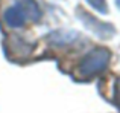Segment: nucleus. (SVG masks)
Masks as SVG:
<instances>
[{
  "label": "nucleus",
  "mask_w": 120,
  "mask_h": 113,
  "mask_svg": "<svg viewBox=\"0 0 120 113\" xmlns=\"http://www.w3.org/2000/svg\"><path fill=\"white\" fill-rule=\"evenodd\" d=\"M111 60V52L108 48L103 46H97V48L91 49L87 55H84V58L79 61L76 67L78 77L81 78H91L96 75L102 73L109 64Z\"/></svg>",
  "instance_id": "obj_1"
},
{
  "label": "nucleus",
  "mask_w": 120,
  "mask_h": 113,
  "mask_svg": "<svg viewBox=\"0 0 120 113\" xmlns=\"http://www.w3.org/2000/svg\"><path fill=\"white\" fill-rule=\"evenodd\" d=\"M78 17H79V20L82 21V24H84L88 31H91L94 35H97L99 38L106 40V38H111L116 34V29H114L112 24L106 23V21L97 20V18H94L91 14H88L87 11L78 9Z\"/></svg>",
  "instance_id": "obj_2"
},
{
  "label": "nucleus",
  "mask_w": 120,
  "mask_h": 113,
  "mask_svg": "<svg viewBox=\"0 0 120 113\" xmlns=\"http://www.w3.org/2000/svg\"><path fill=\"white\" fill-rule=\"evenodd\" d=\"M3 20L9 28H23L24 24L29 21V17L26 15V12L23 11L20 5L15 3L14 6H9L8 9H5L3 12Z\"/></svg>",
  "instance_id": "obj_3"
},
{
  "label": "nucleus",
  "mask_w": 120,
  "mask_h": 113,
  "mask_svg": "<svg viewBox=\"0 0 120 113\" xmlns=\"http://www.w3.org/2000/svg\"><path fill=\"white\" fill-rule=\"evenodd\" d=\"M34 48H35L34 44L26 43L24 40H21L20 37H11V40H9V51H6V52H8V54H12V58H14V55L27 56V55H30V52H32Z\"/></svg>",
  "instance_id": "obj_4"
},
{
  "label": "nucleus",
  "mask_w": 120,
  "mask_h": 113,
  "mask_svg": "<svg viewBox=\"0 0 120 113\" xmlns=\"http://www.w3.org/2000/svg\"><path fill=\"white\" fill-rule=\"evenodd\" d=\"M15 3L23 8V11L29 17V21H38L41 18V9L35 0H15Z\"/></svg>",
  "instance_id": "obj_5"
},
{
  "label": "nucleus",
  "mask_w": 120,
  "mask_h": 113,
  "mask_svg": "<svg viewBox=\"0 0 120 113\" xmlns=\"http://www.w3.org/2000/svg\"><path fill=\"white\" fill-rule=\"evenodd\" d=\"M50 43L55 46H64L73 43V38H78L76 32H65V31H55L50 34Z\"/></svg>",
  "instance_id": "obj_6"
},
{
  "label": "nucleus",
  "mask_w": 120,
  "mask_h": 113,
  "mask_svg": "<svg viewBox=\"0 0 120 113\" xmlns=\"http://www.w3.org/2000/svg\"><path fill=\"white\" fill-rule=\"evenodd\" d=\"M87 3L91 6L93 9H96L99 14H108V5L106 0H87Z\"/></svg>",
  "instance_id": "obj_7"
},
{
  "label": "nucleus",
  "mask_w": 120,
  "mask_h": 113,
  "mask_svg": "<svg viewBox=\"0 0 120 113\" xmlns=\"http://www.w3.org/2000/svg\"><path fill=\"white\" fill-rule=\"evenodd\" d=\"M112 102L117 105V109L120 110V77L116 80V84H114V95H112Z\"/></svg>",
  "instance_id": "obj_8"
},
{
  "label": "nucleus",
  "mask_w": 120,
  "mask_h": 113,
  "mask_svg": "<svg viewBox=\"0 0 120 113\" xmlns=\"http://www.w3.org/2000/svg\"><path fill=\"white\" fill-rule=\"evenodd\" d=\"M116 5H117V8L120 9V0H116Z\"/></svg>",
  "instance_id": "obj_9"
}]
</instances>
